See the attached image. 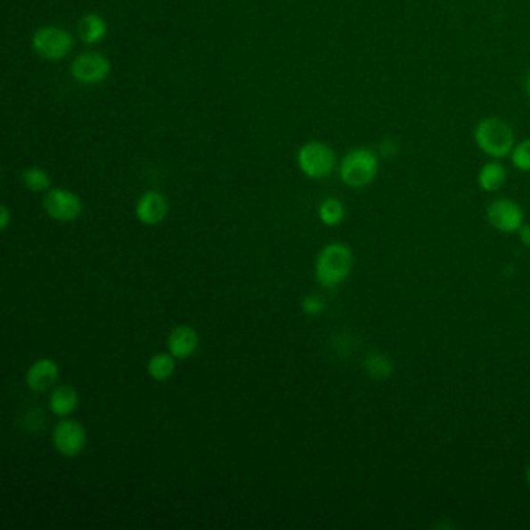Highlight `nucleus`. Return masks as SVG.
<instances>
[{
    "label": "nucleus",
    "mask_w": 530,
    "mask_h": 530,
    "mask_svg": "<svg viewBox=\"0 0 530 530\" xmlns=\"http://www.w3.org/2000/svg\"><path fill=\"white\" fill-rule=\"evenodd\" d=\"M176 369V358L171 354H156L148 361V373L156 381L170 379Z\"/></svg>",
    "instance_id": "nucleus-16"
},
{
    "label": "nucleus",
    "mask_w": 530,
    "mask_h": 530,
    "mask_svg": "<svg viewBox=\"0 0 530 530\" xmlns=\"http://www.w3.org/2000/svg\"><path fill=\"white\" fill-rule=\"evenodd\" d=\"M366 372L375 379H389L394 372V363L383 354H371L364 361Z\"/></svg>",
    "instance_id": "nucleus-18"
},
{
    "label": "nucleus",
    "mask_w": 530,
    "mask_h": 530,
    "mask_svg": "<svg viewBox=\"0 0 530 530\" xmlns=\"http://www.w3.org/2000/svg\"><path fill=\"white\" fill-rule=\"evenodd\" d=\"M346 216V208L338 198H327L319 206V218L325 226L335 227L341 224Z\"/></svg>",
    "instance_id": "nucleus-17"
},
{
    "label": "nucleus",
    "mask_w": 530,
    "mask_h": 530,
    "mask_svg": "<svg viewBox=\"0 0 530 530\" xmlns=\"http://www.w3.org/2000/svg\"><path fill=\"white\" fill-rule=\"evenodd\" d=\"M44 208L50 218L61 223H70L83 212V204L78 195L66 189H52L44 198Z\"/></svg>",
    "instance_id": "nucleus-8"
},
{
    "label": "nucleus",
    "mask_w": 530,
    "mask_h": 530,
    "mask_svg": "<svg viewBox=\"0 0 530 530\" xmlns=\"http://www.w3.org/2000/svg\"><path fill=\"white\" fill-rule=\"evenodd\" d=\"M137 220L147 226H156L167 218L168 215V201L159 192H147L141 196L135 206Z\"/></svg>",
    "instance_id": "nucleus-11"
},
{
    "label": "nucleus",
    "mask_w": 530,
    "mask_h": 530,
    "mask_svg": "<svg viewBox=\"0 0 530 530\" xmlns=\"http://www.w3.org/2000/svg\"><path fill=\"white\" fill-rule=\"evenodd\" d=\"M60 379V367L55 361L41 358L31 364L25 375V383L33 392L44 394L52 389Z\"/></svg>",
    "instance_id": "nucleus-10"
},
{
    "label": "nucleus",
    "mask_w": 530,
    "mask_h": 530,
    "mask_svg": "<svg viewBox=\"0 0 530 530\" xmlns=\"http://www.w3.org/2000/svg\"><path fill=\"white\" fill-rule=\"evenodd\" d=\"M379 171V156L367 148L350 150L339 167L342 183L350 189H364L375 181Z\"/></svg>",
    "instance_id": "nucleus-3"
},
{
    "label": "nucleus",
    "mask_w": 530,
    "mask_h": 530,
    "mask_svg": "<svg viewBox=\"0 0 530 530\" xmlns=\"http://www.w3.org/2000/svg\"><path fill=\"white\" fill-rule=\"evenodd\" d=\"M354 252L342 243H330L316 260V279L323 288L339 287L354 269Z\"/></svg>",
    "instance_id": "nucleus-1"
},
{
    "label": "nucleus",
    "mask_w": 530,
    "mask_h": 530,
    "mask_svg": "<svg viewBox=\"0 0 530 530\" xmlns=\"http://www.w3.org/2000/svg\"><path fill=\"white\" fill-rule=\"evenodd\" d=\"M31 44L41 58L47 61H58L70 53L74 47V37L56 25H47L35 31Z\"/></svg>",
    "instance_id": "nucleus-4"
},
{
    "label": "nucleus",
    "mask_w": 530,
    "mask_h": 530,
    "mask_svg": "<svg viewBox=\"0 0 530 530\" xmlns=\"http://www.w3.org/2000/svg\"><path fill=\"white\" fill-rule=\"evenodd\" d=\"M302 310L308 316H319L325 310V302L319 296H306L302 300Z\"/></svg>",
    "instance_id": "nucleus-21"
},
{
    "label": "nucleus",
    "mask_w": 530,
    "mask_h": 530,
    "mask_svg": "<svg viewBox=\"0 0 530 530\" xmlns=\"http://www.w3.org/2000/svg\"><path fill=\"white\" fill-rule=\"evenodd\" d=\"M78 392L69 384H62L52 390L49 398V408L56 417H69L78 408Z\"/></svg>",
    "instance_id": "nucleus-13"
},
{
    "label": "nucleus",
    "mask_w": 530,
    "mask_h": 530,
    "mask_svg": "<svg viewBox=\"0 0 530 530\" xmlns=\"http://www.w3.org/2000/svg\"><path fill=\"white\" fill-rule=\"evenodd\" d=\"M78 37L85 44H97L108 35V24L97 12H89L79 19L77 27Z\"/></svg>",
    "instance_id": "nucleus-14"
},
{
    "label": "nucleus",
    "mask_w": 530,
    "mask_h": 530,
    "mask_svg": "<svg viewBox=\"0 0 530 530\" xmlns=\"http://www.w3.org/2000/svg\"><path fill=\"white\" fill-rule=\"evenodd\" d=\"M488 224L504 233H515L525 224V212L518 202L509 198H498L487 208Z\"/></svg>",
    "instance_id": "nucleus-6"
},
{
    "label": "nucleus",
    "mask_w": 530,
    "mask_h": 530,
    "mask_svg": "<svg viewBox=\"0 0 530 530\" xmlns=\"http://www.w3.org/2000/svg\"><path fill=\"white\" fill-rule=\"evenodd\" d=\"M519 241L523 246L530 249V224H523V227L518 231Z\"/></svg>",
    "instance_id": "nucleus-22"
},
{
    "label": "nucleus",
    "mask_w": 530,
    "mask_h": 530,
    "mask_svg": "<svg viewBox=\"0 0 530 530\" xmlns=\"http://www.w3.org/2000/svg\"><path fill=\"white\" fill-rule=\"evenodd\" d=\"M526 479H527V484H529L530 487V463L529 467H527V471H526Z\"/></svg>",
    "instance_id": "nucleus-25"
},
{
    "label": "nucleus",
    "mask_w": 530,
    "mask_h": 530,
    "mask_svg": "<svg viewBox=\"0 0 530 530\" xmlns=\"http://www.w3.org/2000/svg\"><path fill=\"white\" fill-rule=\"evenodd\" d=\"M300 170L311 179H323L330 176L336 167V154L333 148L323 142H308L300 148L298 154Z\"/></svg>",
    "instance_id": "nucleus-5"
},
{
    "label": "nucleus",
    "mask_w": 530,
    "mask_h": 530,
    "mask_svg": "<svg viewBox=\"0 0 530 530\" xmlns=\"http://www.w3.org/2000/svg\"><path fill=\"white\" fill-rule=\"evenodd\" d=\"M22 183L31 192H45L50 189L52 179H50L49 173L43 168L30 167L22 173Z\"/></svg>",
    "instance_id": "nucleus-19"
},
{
    "label": "nucleus",
    "mask_w": 530,
    "mask_h": 530,
    "mask_svg": "<svg viewBox=\"0 0 530 530\" xmlns=\"http://www.w3.org/2000/svg\"><path fill=\"white\" fill-rule=\"evenodd\" d=\"M200 346V338L195 329L189 325H179L168 336V350L176 360H187L195 355Z\"/></svg>",
    "instance_id": "nucleus-12"
},
{
    "label": "nucleus",
    "mask_w": 530,
    "mask_h": 530,
    "mask_svg": "<svg viewBox=\"0 0 530 530\" xmlns=\"http://www.w3.org/2000/svg\"><path fill=\"white\" fill-rule=\"evenodd\" d=\"M10 220H12L10 210H8L6 206H2V208H0V229H2V231H6V227L10 224Z\"/></svg>",
    "instance_id": "nucleus-23"
},
{
    "label": "nucleus",
    "mask_w": 530,
    "mask_h": 530,
    "mask_svg": "<svg viewBox=\"0 0 530 530\" xmlns=\"http://www.w3.org/2000/svg\"><path fill=\"white\" fill-rule=\"evenodd\" d=\"M507 183V170L501 162H487L482 165L479 175H477V183L484 192L487 193H496L500 192Z\"/></svg>",
    "instance_id": "nucleus-15"
},
{
    "label": "nucleus",
    "mask_w": 530,
    "mask_h": 530,
    "mask_svg": "<svg viewBox=\"0 0 530 530\" xmlns=\"http://www.w3.org/2000/svg\"><path fill=\"white\" fill-rule=\"evenodd\" d=\"M70 74L81 85H98L110 77V62L102 53H81L70 64Z\"/></svg>",
    "instance_id": "nucleus-9"
},
{
    "label": "nucleus",
    "mask_w": 530,
    "mask_h": 530,
    "mask_svg": "<svg viewBox=\"0 0 530 530\" xmlns=\"http://www.w3.org/2000/svg\"><path fill=\"white\" fill-rule=\"evenodd\" d=\"M526 91H527V95L530 98V75L527 77V81H526Z\"/></svg>",
    "instance_id": "nucleus-24"
},
{
    "label": "nucleus",
    "mask_w": 530,
    "mask_h": 530,
    "mask_svg": "<svg viewBox=\"0 0 530 530\" xmlns=\"http://www.w3.org/2000/svg\"><path fill=\"white\" fill-rule=\"evenodd\" d=\"M53 445L64 457L79 456L87 445L85 427L79 421L64 417L53 429Z\"/></svg>",
    "instance_id": "nucleus-7"
},
{
    "label": "nucleus",
    "mask_w": 530,
    "mask_h": 530,
    "mask_svg": "<svg viewBox=\"0 0 530 530\" xmlns=\"http://www.w3.org/2000/svg\"><path fill=\"white\" fill-rule=\"evenodd\" d=\"M510 158H512L513 167L517 170L530 173V139H525V141L517 143Z\"/></svg>",
    "instance_id": "nucleus-20"
},
{
    "label": "nucleus",
    "mask_w": 530,
    "mask_h": 530,
    "mask_svg": "<svg viewBox=\"0 0 530 530\" xmlns=\"http://www.w3.org/2000/svg\"><path fill=\"white\" fill-rule=\"evenodd\" d=\"M475 142L490 158H507L515 148V131L510 123L500 117H487L476 125Z\"/></svg>",
    "instance_id": "nucleus-2"
}]
</instances>
